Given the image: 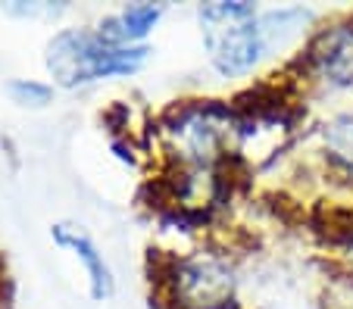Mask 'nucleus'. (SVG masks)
Masks as SVG:
<instances>
[{
	"mask_svg": "<svg viewBox=\"0 0 353 309\" xmlns=\"http://www.w3.org/2000/svg\"><path fill=\"white\" fill-rule=\"evenodd\" d=\"M154 47L110 44L94 25H66L50 34L44 47L47 78L57 91H81L100 81L134 78L150 63Z\"/></svg>",
	"mask_w": 353,
	"mask_h": 309,
	"instance_id": "f03ea898",
	"label": "nucleus"
},
{
	"mask_svg": "<svg viewBox=\"0 0 353 309\" xmlns=\"http://www.w3.org/2000/svg\"><path fill=\"white\" fill-rule=\"evenodd\" d=\"M241 131L234 109L222 100H188L179 103L160 125L163 156L175 178L185 184L213 182L219 166L238 153Z\"/></svg>",
	"mask_w": 353,
	"mask_h": 309,
	"instance_id": "f257e3e1",
	"label": "nucleus"
},
{
	"mask_svg": "<svg viewBox=\"0 0 353 309\" xmlns=\"http://www.w3.org/2000/svg\"><path fill=\"white\" fill-rule=\"evenodd\" d=\"M7 94L22 109H47L57 100V87L41 78H13L7 85Z\"/></svg>",
	"mask_w": 353,
	"mask_h": 309,
	"instance_id": "1a4fd4ad",
	"label": "nucleus"
},
{
	"mask_svg": "<svg viewBox=\"0 0 353 309\" xmlns=\"http://www.w3.org/2000/svg\"><path fill=\"white\" fill-rule=\"evenodd\" d=\"M194 19H197L203 56L219 78H250L269 60L263 7H256V3H241V0L200 3L194 10Z\"/></svg>",
	"mask_w": 353,
	"mask_h": 309,
	"instance_id": "7ed1b4c3",
	"label": "nucleus"
},
{
	"mask_svg": "<svg viewBox=\"0 0 353 309\" xmlns=\"http://www.w3.org/2000/svg\"><path fill=\"white\" fill-rule=\"evenodd\" d=\"M316 147L328 172L353 178V109L332 113L316 128Z\"/></svg>",
	"mask_w": 353,
	"mask_h": 309,
	"instance_id": "6e6552de",
	"label": "nucleus"
},
{
	"mask_svg": "<svg viewBox=\"0 0 353 309\" xmlns=\"http://www.w3.org/2000/svg\"><path fill=\"white\" fill-rule=\"evenodd\" d=\"M166 19V7L163 3H122V7L103 13L94 28H97L110 44H122V47H144L147 38L157 32Z\"/></svg>",
	"mask_w": 353,
	"mask_h": 309,
	"instance_id": "0eeeda50",
	"label": "nucleus"
},
{
	"mask_svg": "<svg viewBox=\"0 0 353 309\" xmlns=\"http://www.w3.org/2000/svg\"><path fill=\"white\" fill-rule=\"evenodd\" d=\"M172 309H232L238 272L219 253H188L172 259L163 275Z\"/></svg>",
	"mask_w": 353,
	"mask_h": 309,
	"instance_id": "20e7f679",
	"label": "nucleus"
},
{
	"mask_svg": "<svg viewBox=\"0 0 353 309\" xmlns=\"http://www.w3.org/2000/svg\"><path fill=\"white\" fill-rule=\"evenodd\" d=\"M50 237H54L57 247L72 256L75 266L81 269L88 284V297L94 303H107L116 294V275L107 253L100 250V244L94 241L91 231L79 222H54L50 225Z\"/></svg>",
	"mask_w": 353,
	"mask_h": 309,
	"instance_id": "423d86ee",
	"label": "nucleus"
},
{
	"mask_svg": "<svg viewBox=\"0 0 353 309\" xmlns=\"http://www.w3.org/2000/svg\"><path fill=\"white\" fill-rule=\"evenodd\" d=\"M297 75L325 94L353 91V19L316 28L297 54Z\"/></svg>",
	"mask_w": 353,
	"mask_h": 309,
	"instance_id": "39448f33",
	"label": "nucleus"
}]
</instances>
